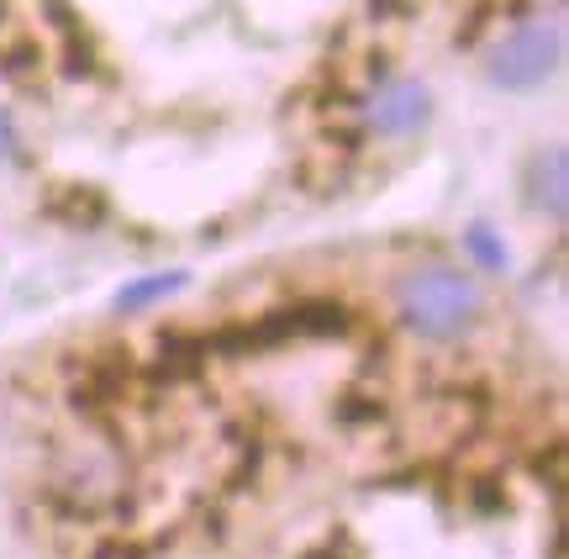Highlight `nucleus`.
<instances>
[{
  "mask_svg": "<svg viewBox=\"0 0 569 559\" xmlns=\"http://www.w3.org/2000/svg\"><path fill=\"white\" fill-rule=\"evenodd\" d=\"M486 311V296L475 286V274L448 270V264H427V270H411L401 280V322H407L417 338H432V343H453L465 338Z\"/></svg>",
  "mask_w": 569,
  "mask_h": 559,
  "instance_id": "obj_1",
  "label": "nucleus"
},
{
  "mask_svg": "<svg viewBox=\"0 0 569 559\" xmlns=\"http://www.w3.org/2000/svg\"><path fill=\"white\" fill-rule=\"evenodd\" d=\"M559 63H565V27L559 21H522L517 32H507V38L490 48L486 80L496 90L522 96V90L549 84L559 74Z\"/></svg>",
  "mask_w": 569,
  "mask_h": 559,
  "instance_id": "obj_2",
  "label": "nucleus"
},
{
  "mask_svg": "<svg viewBox=\"0 0 569 559\" xmlns=\"http://www.w3.org/2000/svg\"><path fill=\"white\" fill-rule=\"evenodd\" d=\"M432 122V90L422 80H390L369 101V127L386 138H417Z\"/></svg>",
  "mask_w": 569,
  "mask_h": 559,
  "instance_id": "obj_3",
  "label": "nucleus"
},
{
  "mask_svg": "<svg viewBox=\"0 0 569 559\" xmlns=\"http://www.w3.org/2000/svg\"><path fill=\"white\" fill-rule=\"evenodd\" d=\"M528 207L538 217H549L553 228L569 217V148L565 143H549L543 153H532V169H528Z\"/></svg>",
  "mask_w": 569,
  "mask_h": 559,
  "instance_id": "obj_4",
  "label": "nucleus"
},
{
  "mask_svg": "<svg viewBox=\"0 0 569 559\" xmlns=\"http://www.w3.org/2000/svg\"><path fill=\"white\" fill-rule=\"evenodd\" d=\"M48 217H59V222H69V228H101L106 222V196L96 186H59L53 196H48Z\"/></svg>",
  "mask_w": 569,
  "mask_h": 559,
  "instance_id": "obj_5",
  "label": "nucleus"
},
{
  "mask_svg": "<svg viewBox=\"0 0 569 559\" xmlns=\"http://www.w3.org/2000/svg\"><path fill=\"white\" fill-rule=\"evenodd\" d=\"M290 328H296V338H343L353 328V311L343 301L317 296V301H296L290 307Z\"/></svg>",
  "mask_w": 569,
  "mask_h": 559,
  "instance_id": "obj_6",
  "label": "nucleus"
},
{
  "mask_svg": "<svg viewBox=\"0 0 569 559\" xmlns=\"http://www.w3.org/2000/svg\"><path fill=\"white\" fill-rule=\"evenodd\" d=\"M184 286H190V274L184 270L142 274V280H132V286L117 290V301H111V307L117 311H148V307H159V301H169V296H180Z\"/></svg>",
  "mask_w": 569,
  "mask_h": 559,
  "instance_id": "obj_7",
  "label": "nucleus"
},
{
  "mask_svg": "<svg viewBox=\"0 0 569 559\" xmlns=\"http://www.w3.org/2000/svg\"><path fill=\"white\" fill-rule=\"evenodd\" d=\"M465 249H469V259L480 264V270H507L511 264V253H507V243L496 238V232L486 228V222H475V228H465Z\"/></svg>",
  "mask_w": 569,
  "mask_h": 559,
  "instance_id": "obj_8",
  "label": "nucleus"
},
{
  "mask_svg": "<svg viewBox=\"0 0 569 559\" xmlns=\"http://www.w3.org/2000/svg\"><path fill=\"white\" fill-rule=\"evenodd\" d=\"M42 69V48L38 42H11L6 53H0V74L11 84H32Z\"/></svg>",
  "mask_w": 569,
  "mask_h": 559,
  "instance_id": "obj_9",
  "label": "nucleus"
},
{
  "mask_svg": "<svg viewBox=\"0 0 569 559\" xmlns=\"http://www.w3.org/2000/svg\"><path fill=\"white\" fill-rule=\"evenodd\" d=\"M63 74H69V80H96V74H101V53H96L90 32L63 38Z\"/></svg>",
  "mask_w": 569,
  "mask_h": 559,
  "instance_id": "obj_10",
  "label": "nucleus"
},
{
  "mask_svg": "<svg viewBox=\"0 0 569 559\" xmlns=\"http://www.w3.org/2000/svg\"><path fill=\"white\" fill-rule=\"evenodd\" d=\"M42 11H48V27H53L59 38H80V32H84L80 11H74L69 0H42Z\"/></svg>",
  "mask_w": 569,
  "mask_h": 559,
  "instance_id": "obj_11",
  "label": "nucleus"
},
{
  "mask_svg": "<svg viewBox=\"0 0 569 559\" xmlns=\"http://www.w3.org/2000/svg\"><path fill=\"white\" fill-rule=\"evenodd\" d=\"M417 6V0H369V17H380V21H401Z\"/></svg>",
  "mask_w": 569,
  "mask_h": 559,
  "instance_id": "obj_12",
  "label": "nucleus"
},
{
  "mask_svg": "<svg viewBox=\"0 0 569 559\" xmlns=\"http://www.w3.org/2000/svg\"><path fill=\"white\" fill-rule=\"evenodd\" d=\"M11 159H17V132H11V117L0 111V169L11 164Z\"/></svg>",
  "mask_w": 569,
  "mask_h": 559,
  "instance_id": "obj_13",
  "label": "nucleus"
},
{
  "mask_svg": "<svg viewBox=\"0 0 569 559\" xmlns=\"http://www.w3.org/2000/svg\"><path fill=\"white\" fill-rule=\"evenodd\" d=\"M338 412H343L348 422H359V417H380V401H343Z\"/></svg>",
  "mask_w": 569,
  "mask_h": 559,
  "instance_id": "obj_14",
  "label": "nucleus"
},
{
  "mask_svg": "<svg viewBox=\"0 0 569 559\" xmlns=\"http://www.w3.org/2000/svg\"><path fill=\"white\" fill-rule=\"evenodd\" d=\"M475 501H480V507H507V497H496V486H480Z\"/></svg>",
  "mask_w": 569,
  "mask_h": 559,
  "instance_id": "obj_15",
  "label": "nucleus"
},
{
  "mask_svg": "<svg viewBox=\"0 0 569 559\" xmlns=\"http://www.w3.org/2000/svg\"><path fill=\"white\" fill-rule=\"evenodd\" d=\"M306 559H338V555H332V549H317V555H306Z\"/></svg>",
  "mask_w": 569,
  "mask_h": 559,
  "instance_id": "obj_16",
  "label": "nucleus"
}]
</instances>
